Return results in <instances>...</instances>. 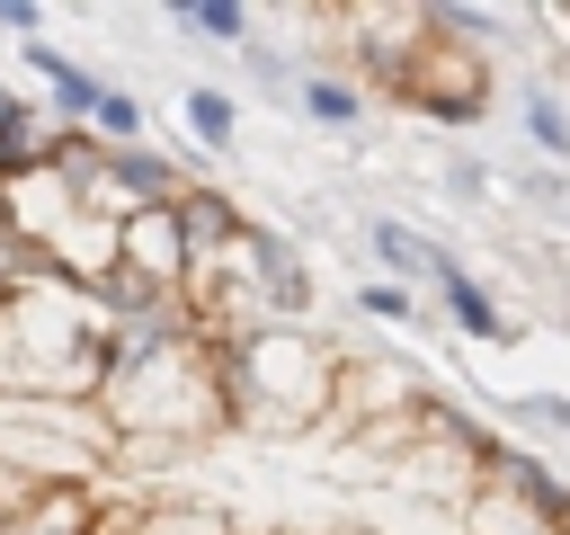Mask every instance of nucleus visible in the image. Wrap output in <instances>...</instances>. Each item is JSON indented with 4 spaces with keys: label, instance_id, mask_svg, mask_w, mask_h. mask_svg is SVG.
I'll list each match as a JSON object with an SVG mask.
<instances>
[{
    "label": "nucleus",
    "instance_id": "obj_7",
    "mask_svg": "<svg viewBox=\"0 0 570 535\" xmlns=\"http://www.w3.org/2000/svg\"><path fill=\"white\" fill-rule=\"evenodd\" d=\"M18 62L45 80V98H36V107H45L62 134H80V125H89V107H98V71H80V62H71L62 45H45V36H36V45H18Z\"/></svg>",
    "mask_w": 570,
    "mask_h": 535
},
{
    "label": "nucleus",
    "instance_id": "obj_3",
    "mask_svg": "<svg viewBox=\"0 0 570 535\" xmlns=\"http://www.w3.org/2000/svg\"><path fill=\"white\" fill-rule=\"evenodd\" d=\"M214 374H223V410L232 419H267V428H303L330 410L338 357L303 330V321H267L249 339H205Z\"/></svg>",
    "mask_w": 570,
    "mask_h": 535
},
{
    "label": "nucleus",
    "instance_id": "obj_12",
    "mask_svg": "<svg viewBox=\"0 0 570 535\" xmlns=\"http://www.w3.org/2000/svg\"><path fill=\"white\" fill-rule=\"evenodd\" d=\"M294 98H303V116H312V125H356V116H365V89H356V80H338V71H312Z\"/></svg>",
    "mask_w": 570,
    "mask_h": 535
},
{
    "label": "nucleus",
    "instance_id": "obj_5",
    "mask_svg": "<svg viewBox=\"0 0 570 535\" xmlns=\"http://www.w3.org/2000/svg\"><path fill=\"white\" fill-rule=\"evenodd\" d=\"M338 27L356 36V71H365V80H383V89H401L410 54L428 45V9H347Z\"/></svg>",
    "mask_w": 570,
    "mask_h": 535
},
{
    "label": "nucleus",
    "instance_id": "obj_1",
    "mask_svg": "<svg viewBox=\"0 0 570 535\" xmlns=\"http://www.w3.org/2000/svg\"><path fill=\"white\" fill-rule=\"evenodd\" d=\"M116 339L98 330L89 294L62 276H27L0 294V401H98Z\"/></svg>",
    "mask_w": 570,
    "mask_h": 535
},
{
    "label": "nucleus",
    "instance_id": "obj_6",
    "mask_svg": "<svg viewBox=\"0 0 570 535\" xmlns=\"http://www.w3.org/2000/svg\"><path fill=\"white\" fill-rule=\"evenodd\" d=\"M240 223H249V214H240V205H232L223 187H196V178H187V187L169 196V232H178L187 268H214V259H223V250L240 241Z\"/></svg>",
    "mask_w": 570,
    "mask_h": 535
},
{
    "label": "nucleus",
    "instance_id": "obj_14",
    "mask_svg": "<svg viewBox=\"0 0 570 535\" xmlns=\"http://www.w3.org/2000/svg\"><path fill=\"white\" fill-rule=\"evenodd\" d=\"M187 134H196L205 152H232V134H240V107H232V89H187Z\"/></svg>",
    "mask_w": 570,
    "mask_h": 535
},
{
    "label": "nucleus",
    "instance_id": "obj_9",
    "mask_svg": "<svg viewBox=\"0 0 570 535\" xmlns=\"http://www.w3.org/2000/svg\"><path fill=\"white\" fill-rule=\"evenodd\" d=\"M365 241H374V259H383L392 276H410V285H445V276H454V259H445L436 241H419L410 223H365Z\"/></svg>",
    "mask_w": 570,
    "mask_h": 535
},
{
    "label": "nucleus",
    "instance_id": "obj_17",
    "mask_svg": "<svg viewBox=\"0 0 570 535\" xmlns=\"http://www.w3.org/2000/svg\"><path fill=\"white\" fill-rule=\"evenodd\" d=\"M356 303H365V312H374V321H410V312H419V303H410V294H401V285H365V294H356Z\"/></svg>",
    "mask_w": 570,
    "mask_h": 535
},
{
    "label": "nucleus",
    "instance_id": "obj_10",
    "mask_svg": "<svg viewBox=\"0 0 570 535\" xmlns=\"http://www.w3.org/2000/svg\"><path fill=\"white\" fill-rule=\"evenodd\" d=\"M125 535H232V526H223V508H205V499H134Z\"/></svg>",
    "mask_w": 570,
    "mask_h": 535
},
{
    "label": "nucleus",
    "instance_id": "obj_8",
    "mask_svg": "<svg viewBox=\"0 0 570 535\" xmlns=\"http://www.w3.org/2000/svg\"><path fill=\"white\" fill-rule=\"evenodd\" d=\"M463 535H561V517H543V508L517 499V490L472 481V499H463Z\"/></svg>",
    "mask_w": 570,
    "mask_h": 535
},
{
    "label": "nucleus",
    "instance_id": "obj_15",
    "mask_svg": "<svg viewBox=\"0 0 570 535\" xmlns=\"http://www.w3.org/2000/svg\"><path fill=\"white\" fill-rule=\"evenodd\" d=\"M436 294H445V312L463 321V339H508V321H499V303H490V294H481V285H472L463 268H454V276H445Z\"/></svg>",
    "mask_w": 570,
    "mask_h": 535
},
{
    "label": "nucleus",
    "instance_id": "obj_13",
    "mask_svg": "<svg viewBox=\"0 0 570 535\" xmlns=\"http://www.w3.org/2000/svg\"><path fill=\"white\" fill-rule=\"evenodd\" d=\"M178 27L205 45H249V9L240 0H178Z\"/></svg>",
    "mask_w": 570,
    "mask_h": 535
},
{
    "label": "nucleus",
    "instance_id": "obj_4",
    "mask_svg": "<svg viewBox=\"0 0 570 535\" xmlns=\"http://www.w3.org/2000/svg\"><path fill=\"white\" fill-rule=\"evenodd\" d=\"M392 98L428 107L436 125H472V116L490 107V54H472V45H454V36H428V45L410 54V71H401Z\"/></svg>",
    "mask_w": 570,
    "mask_h": 535
},
{
    "label": "nucleus",
    "instance_id": "obj_16",
    "mask_svg": "<svg viewBox=\"0 0 570 535\" xmlns=\"http://www.w3.org/2000/svg\"><path fill=\"white\" fill-rule=\"evenodd\" d=\"M525 134H534V152H552V160H570V125H561V107H552V89H525Z\"/></svg>",
    "mask_w": 570,
    "mask_h": 535
},
{
    "label": "nucleus",
    "instance_id": "obj_2",
    "mask_svg": "<svg viewBox=\"0 0 570 535\" xmlns=\"http://www.w3.org/2000/svg\"><path fill=\"white\" fill-rule=\"evenodd\" d=\"M98 419H107L116 446H196L232 410H223V374H214L205 339H178V348L116 357L107 383H98Z\"/></svg>",
    "mask_w": 570,
    "mask_h": 535
},
{
    "label": "nucleus",
    "instance_id": "obj_11",
    "mask_svg": "<svg viewBox=\"0 0 570 535\" xmlns=\"http://www.w3.org/2000/svg\"><path fill=\"white\" fill-rule=\"evenodd\" d=\"M142 125H151V116H142V98H134V89H107V80H98V107H89V125H80V134L116 152V143H142Z\"/></svg>",
    "mask_w": 570,
    "mask_h": 535
},
{
    "label": "nucleus",
    "instance_id": "obj_18",
    "mask_svg": "<svg viewBox=\"0 0 570 535\" xmlns=\"http://www.w3.org/2000/svg\"><path fill=\"white\" fill-rule=\"evenodd\" d=\"M18 107H27V89H18V80H9V71H0V125H9V116H18Z\"/></svg>",
    "mask_w": 570,
    "mask_h": 535
}]
</instances>
